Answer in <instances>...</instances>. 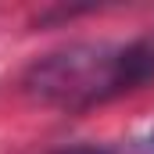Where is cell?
Instances as JSON below:
<instances>
[{
	"label": "cell",
	"instance_id": "obj_1",
	"mask_svg": "<svg viewBox=\"0 0 154 154\" xmlns=\"http://www.w3.org/2000/svg\"><path fill=\"white\" fill-rule=\"evenodd\" d=\"M154 82V39H86L36 57L22 72V93L57 111H90Z\"/></svg>",
	"mask_w": 154,
	"mask_h": 154
},
{
	"label": "cell",
	"instance_id": "obj_2",
	"mask_svg": "<svg viewBox=\"0 0 154 154\" xmlns=\"http://www.w3.org/2000/svg\"><path fill=\"white\" fill-rule=\"evenodd\" d=\"M50 154H115L108 143H68V147H57Z\"/></svg>",
	"mask_w": 154,
	"mask_h": 154
},
{
	"label": "cell",
	"instance_id": "obj_3",
	"mask_svg": "<svg viewBox=\"0 0 154 154\" xmlns=\"http://www.w3.org/2000/svg\"><path fill=\"white\" fill-rule=\"evenodd\" d=\"M136 154H154V125L147 129V136H140V143H136Z\"/></svg>",
	"mask_w": 154,
	"mask_h": 154
}]
</instances>
